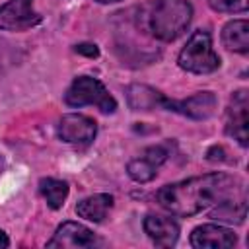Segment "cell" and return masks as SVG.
<instances>
[{"label": "cell", "instance_id": "6da1fadb", "mask_svg": "<svg viewBox=\"0 0 249 249\" xmlns=\"http://www.w3.org/2000/svg\"><path fill=\"white\" fill-rule=\"evenodd\" d=\"M156 200L163 210L183 218L208 210L214 220L241 224L247 216L243 181L222 171L165 185L156 193Z\"/></svg>", "mask_w": 249, "mask_h": 249}, {"label": "cell", "instance_id": "7a4b0ae2", "mask_svg": "<svg viewBox=\"0 0 249 249\" xmlns=\"http://www.w3.org/2000/svg\"><path fill=\"white\" fill-rule=\"evenodd\" d=\"M193 19L189 0H154L148 12V29L160 41H175L181 37Z\"/></svg>", "mask_w": 249, "mask_h": 249}, {"label": "cell", "instance_id": "3957f363", "mask_svg": "<svg viewBox=\"0 0 249 249\" xmlns=\"http://www.w3.org/2000/svg\"><path fill=\"white\" fill-rule=\"evenodd\" d=\"M179 68L191 74H210L220 68V56L212 49V37L208 31H195L177 56Z\"/></svg>", "mask_w": 249, "mask_h": 249}, {"label": "cell", "instance_id": "277c9868", "mask_svg": "<svg viewBox=\"0 0 249 249\" xmlns=\"http://www.w3.org/2000/svg\"><path fill=\"white\" fill-rule=\"evenodd\" d=\"M64 101L70 107L95 105L103 113H115L117 109V99L109 93L103 82L93 76H76L64 93Z\"/></svg>", "mask_w": 249, "mask_h": 249}, {"label": "cell", "instance_id": "5b68a950", "mask_svg": "<svg viewBox=\"0 0 249 249\" xmlns=\"http://www.w3.org/2000/svg\"><path fill=\"white\" fill-rule=\"evenodd\" d=\"M226 134L237 140L239 146L249 144V95L247 89H237L226 109Z\"/></svg>", "mask_w": 249, "mask_h": 249}, {"label": "cell", "instance_id": "8992f818", "mask_svg": "<svg viewBox=\"0 0 249 249\" xmlns=\"http://www.w3.org/2000/svg\"><path fill=\"white\" fill-rule=\"evenodd\" d=\"M95 245H101V239L78 222H62L47 241L49 249H86Z\"/></svg>", "mask_w": 249, "mask_h": 249}, {"label": "cell", "instance_id": "52a82bcc", "mask_svg": "<svg viewBox=\"0 0 249 249\" xmlns=\"http://www.w3.org/2000/svg\"><path fill=\"white\" fill-rule=\"evenodd\" d=\"M163 109L175 111V113H179L183 117H189V119H195V121H206L216 113L218 99H216L214 91L206 89V91H196V93H193V95H189L187 99H181V101L165 97Z\"/></svg>", "mask_w": 249, "mask_h": 249}, {"label": "cell", "instance_id": "ba28073f", "mask_svg": "<svg viewBox=\"0 0 249 249\" xmlns=\"http://www.w3.org/2000/svg\"><path fill=\"white\" fill-rule=\"evenodd\" d=\"M41 23V16L33 10V0H8L0 6V29L25 31Z\"/></svg>", "mask_w": 249, "mask_h": 249}, {"label": "cell", "instance_id": "9c48e42d", "mask_svg": "<svg viewBox=\"0 0 249 249\" xmlns=\"http://www.w3.org/2000/svg\"><path fill=\"white\" fill-rule=\"evenodd\" d=\"M56 134L60 140L68 144H82L88 146L93 142L97 134V123L91 117L80 115V113H68L58 121Z\"/></svg>", "mask_w": 249, "mask_h": 249}, {"label": "cell", "instance_id": "30bf717a", "mask_svg": "<svg viewBox=\"0 0 249 249\" xmlns=\"http://www.w3.org/2000/svg\"><path fill=\"white\" fill-rule=\"evenodd\" d=\"M189 241L195 249H228L237 243V235L226 226L202 224L191 231Z\"/></svg>", "mask_w": 249, "mask_h": 249}, {"label": "cell", "instance_id": "8fae6325", "mask_svg": "<svg viewBox=\"0 0 249 249\" xmlns=\"http://www.w3.org/2000/svg\"><path fill=\"white\" fill-rule=\"evenodd\" d=\"M169 152L165 146H150L144 150V154L140 158H134L128 161L126 165V173L132 181L136 183H148L156 177L158 167L167 160Z\"/></svg>", "mask_w": 249, "mask_h": 249}, {"label": "cell", "instance_id": "7c38bea8", "mask_svg": "<svg viewBox=\"0 0 249 249\" xmlns=\"http://www.w3.org/2000/svg\"><path fill=\"white\" fill-rule=\"evenodd\" d=\"M144 231L158 247H173L179 239V224L173 218L148 214L144 218Z\"/></svg>", "mask_w": 249, "mask_h": 249}, {"label": "cell", "instance_id": "4fadbf2b", "mask_svg": "<svg viewBox=\"0 0 249 249\" xmlns=\"http://www.w3.org/2000/svg\"><path fill=\"white\" fill-rule=\"evenodd\" d=\"M126 103L132 111H152L161 107L165 103V95L150 86L144 84H132L126 89Z\"/></svg>", "mask_w": 249, "mask_h": 249}, {"label": "cell", "instance_id": "5bb4252c", "mask_svg": "<svg viewBox=\"0 0 249 249\" xmlns=\"http://www.w3.org/2000/svg\"><path fill=\"white\" fill-rule=\"evenodd\" d=\"M115 204V198L113 195L109 193H99V195H91V196H86L84 200H80L76 204V214L84 220H89V222H103L107 218V214L111 212Z\"/></svg>", "mask_w": 249, "mask_h": 249}, {"label": "cell", "instance_id": "9a60e30c", "mask_svg": "<svg viewBox=\"0 0 249 249\" xmlns=\"http://www.w3.org/2000/svg\"><path fill=\"white\" fill-rule=\"evenodd\" d=\"M222 43L228 51L247 54L249 53V21L231 19L222 29Z\"/></svg>", "mask_w": 249, "mask_h": 249}, {"label": "cell", "instance_id": "2e32d148", "mask_svg": "<svg viewBox=\"0 0 249 249\" xmlns=\"http://www.w3.org/2000/svg\"><path fill=\"white\" fill-rule=\"evenodd\" d=\"M39 191L43 195V198L47 200V204L53 208V210H58L62 208L68 193H70V187L66 181L62 179H54V177H43L39 181Z\"/></svg>", "mask_w": 249, "mask_h": 249}, {"label": "cell", "instance_id": "e0dca14e", "mask_svg": "<svg viewBox=\"0 0 249 249\" xmlns=\"http://www.w3.org/2000/svg\"><path fill=\"white\" fill-rule=\"evenodd\" d=\"M208 6H210L214 12L239 14V12H247L249 0H208Z\"/></svg>", "mask_w": 249, "mask_h": 249}, {"label": "cell", "instance_id": "ac0fdd59", "mask_svg": "<svg viewBox=\"0 0 249 249\" xmlns=\"http://www.w3.org/2000/svg\"><path fill=\"white\" fill-rule=\"evenodd\" d=\"M74 51L78 54H84V56H89V58H97L99 56V49L93 43H80V45L74 47Z\"/></svg>", "mask_w": 249, "mask_h": 249}, {"label": "cell", "instance_id": "d6986e66", "mask_svg": "<svg viewBox=\"0 0 249 249\" xmlns=\"http://www.w3.org/2000/svg\"><path fill=\"white\" fill-rule=\"evenodd\" d=\"M8 245H10V239H8V235L0 230V249H6Z\"/></svg>", "mask_w": 249, "mask_h": 249}, {"label": "cell", "instance_id": "ffe728a7", "mask_svg": "<svg viewBox=\"0 0 249 249\" xmlns=\"http://www.w3.org/2000/svg\"><path fill=\"white\" fill-rule=\"evenodd\" d=\"M95 2H99V4H111V2H119V0H95Z\"/></svg>", "mask_w": 249, "mask_h": 249}]
</instances>
